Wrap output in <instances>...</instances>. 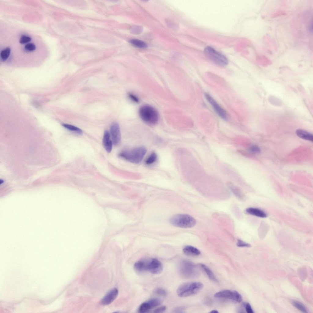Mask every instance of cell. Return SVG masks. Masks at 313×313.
<instances>
[{"instance_id": "obj_1", "label": "cell", "mask_w": 313, "mask_h": 313, "mask_svg": "<svg viewBox=\"0 0 313 313\" xmlns=\"http://www.w3.org/2000/svg\"><path fill=\"white\" fill-rule=\"evenodd\" d=\"M134 270L138 273L149 272L153 274H160L163 270V266L160 261L155 258L145 259L135 263Z\"/></svg>"}, {"instance_id": "obj_2", "label": "cell", "mask_w": 313, "mask_h": 313, "mask_svg": "<svg viewBox=\"0 0 313 313\" xmlns=\"http://www.w3.org/2000/svg\"><path fill=\"white\" fill-rule=\"evenodd\" d=\"M146 152L147 149L145 147L140 146L123 150L119 154V156L130 162L138 164L142 162Z\"/></svg>"}, {"instance_id": "obj_3", "label": "cell", "mask_w": 313, "mask_h": 313, "mask_svg": "<svg viewBox=\"0 0 313 313\" xmlns=\"http://www.w3.org/2000/svg\"><path fill=\"white\" fill-rule=\"evenodd\" d=\"M139 114L142 120L149 125H156L159 121L157 111L150 105H145L142 106L139 109Z\"/></svg>"}, {"instance_id": "obj_4", "label": "cell", "mask_w": 313, "mask_h": 313, "mask_svg": "<svg viewBox=\"0 0 313 313\" xmlns=\"http://www.w3.org/2000/svg\"><path fill=\"white\" fill-rule=\"evenodd\" d=\"M203 285L199 282H188L184 283L178 288L176 292L180 297H184L195 295L202 289Z\"/></svg>"}, {"instance_id": "obj_5", "label": "cell", "mask_w": 313, "mask_h": 313, "mask_svg": "<svg viewBox=\"0 0 313 313\" xmlns=\"http://www.w3.org/2000/svg\"><path fill=\"white\" fill-rule=\"evenodd\" d=\"M169 222L175 226L182 228H190L194 226L196 223L195 219L187 214H177L170 218Z\"/></svg>"}, {"instance_id": "obj_6", "label": "cell", "mask_w": 313, "mask_h": 313, "mask_svg": "<svg viewBox=\"0 0 313 313\" xmlns=\"http://www.w3.org/2000/svg\"><path fill=\"white\" fill-rule=\"evenodd\" d=\"M204 52L207 56L217 64L224 66L228 64V60L226 57L213 48L207 47L205 48Z\"/></svg>"}, {"instance_id": "obj_7", "label": "cell", "mask_w": 313, "mask_h": 313, "mask_svg": "<svg viewBox=\"0 0 313 313\" xmlns=\"http://www.w3.org/2000/svg\"><path fill=\"white\" fill-rule=\"evenodd\" d=\"M195 265L190 261L183 260L179 266V272L183 278H188L196 275L197 271Z\"/></svg>"}, {"instance_id": "obj_8", "label": "cell", "mask_w": 313, "mask_h": 313, "mask_svg": "<svg viewBox=\"0 0 313 313\" xmlns=\"http://www.w3.org/2000/svg\"><path fill=\"white\" fill-rule=\"evenodd\" d=\"M214 296L216 298L229 299L237 303L241 302L242 300L241 295L235 290H225L221 291L216 293Z\"/></svg>"}, {"instance_id": "obj_9", "label": "cell", "mask_w": 313, "mask_h": 313, "mask_svg": "<svg viewBox=\"0 0 313 313\" xmlns=\"http://www.w3.org/2000/svg\"><path fill=\"white\" fill-rule=\"evenodd\" d=\"M204 96L206 99L211 105L217 114L223 120H227L229 118V116L226 111L220 106L209 94L205 93Z\"/></svg>"}, {"instance_id": "obj_10", "label": "cell", "mask_w": 313, "mask_h": 313, "mask_svg": "<svg viewBox=\"0 0 313 313\" xmlns=\"http://www.w3.org/2000/svg\"><path fill=\"white\" fill-rule=\"evenodd\" d=\"M161 303V300L157 298H154L145 301L139 306L138 311L140 313H145L151 309L160 305Z\"/></svg>"}, {"instance_id": "obj_11", "label": "cell", "mask_w": 313, "mask_h": 313, "mask_svg": "<svg viewBox=\"0 0 313 313\" xmlns=\"http://www.w3.org/2000/svg\"><path fill=\"white\" fill-rule=\"evenodd\" d=\"M110 134L112 143L115 145H119L121 141V135L120 127L117 123H113L112 124L110 127Z\"/></svg>"}, {"instance_id": "obj_12", "label": "cell", "mask_w": 313, "mask_h": 313, "mask_svg": "<svg viewBox=\"0 0 313 313\" xmlns=\"http://www.w3.org/2000/svg\"><path fill=\"white\" fill-rule=\"evenodd\" d=\"M118 291L116 288L110 290L101 301V304L104 305H109L116 298Z\"/></svg>"}, {"instance_id": "obj_13", "label": "cell", "mask_w": 313, "mask_h": 313, "mask_svg": "<svg viewBox=\"0 0 313 313\" xmlns=\"http://www.w3.org/2000/svg\"><path fill=\"white\" fill-rule=\"evenodd\" d=\"M112 141L110 138V134L109 132L105 131L104 132L103 139V146L108 152H111L112 148Z\"/></svg>"}, {"instance_id": "obj_14", "label": "cell", "mask_w": 313, "mask_h": 313, "mask_svg": "<svg viewBox=\"0 0 313 313\" xmlns=\"http://www.w3.org/2000/svg\"><path fill=\"white\" fill-rule=\"evenodd\" d=\"M182 250L185 254L189 256H197L201 254V252L198 249L190 245H187L185 246L183 249Z\"/></svg>"}, {"instance_id": "obj_15", "label": "cell", "mask_w": 313, "mask_h": 313, "mask_svg": "<svg viewBox=\"0 0 313 313\" xmlns=\"http://www.w3.org/2000/svg\"><path fill=\"white\" fill-rule=\"evenodd\" d=\"M248 213L258 217L265 218L267 217L266 213L263 210L256 208H249L246 209Z\"/></svg>"}, {"instance_id": "obj_16", "label": "cell", "mask_w": 313, "mask_h": 313, "mask_svg": "<svg viewBox=\"0 0 313 313\" xmlns=\"http://www.w3.org/2000/svg\"><path fill=\"white\" fill-rule=\"evenodd\" d=\"M297 136L303 139L312 142L313 136L312 134L302 129H297L296 131Z\"/></svg>"}, {"instance_id": "obj_17", "label": "cell", "mask_w": 313, "mask_h": 313, "mask_svg": "<svg viewBox=\"0 0 313 313\" xmlns=\"http://www.w3.org/2000/svg\"><path fill=\"white\" fill-rule=\"evenodd\" d=\"M200 265L210 280L215 282L217 281L213 272L208 267L203 264H201Z\"/></svg>"}, {"instance_id": "obj_18", "label": "cell", "mask_w": 313, "mask_h": 313, "mask_svg": "<svg viewBox=\"0 0 313 313\" xmlns=\"http://www.w3.org/2000/svg\"><path fill=\"white\" fill-rule=\"evenodd\" d=\"M229 186L230 190L237 197L241 200L243 199L244 195L240 189L232 184L230 185Z\"/></svg>"}, {"instance_id": "obj_19", "label": "cell", "mask_w": 313, "mask_h": 313, "mask_svg": "<svg viewBox=\"0 0 313 313\" xmlns=\"http://www.w3.org/2000/svg\"><path fill=\"white\" fill-rule=\"evenodd\" d=\"M157 158L156 153L155 152H153L146 159L145 164L147 165H151L156 161Z\"/></svg>"}, {"instance_id": "obj_20", "label": "cell", "mask_w": 313, "mask_h": 313, "mask_svg": "<svg viewBox=\"0 0 313 313\" xmlns=\"http://www.w3.org/2000/svg\"><path fill=\"white\" fill-rule=\"evenodd\" d=\"M130 42L135 47L139 48H146L147 45L146 43L142 40L137 39H133L130 41Z\"/></svg>"}, {"instance_id": "obj_21", "label": "cell", "mask_w": 313, "mask_h": 313, "mask_svg": "<svg viewBox=\"0 0 313 313\" xmlns=\"http://www.w3.org/2000/svg\"><path fill=\"white\" fill-rule=\"evenodd\" d=\"M62 125L64 127L70 131L75 132L79 134L82 133V131L75 126L67 124H63Z\"/></svg>"}, {"instance_id": "obj_22", "label": "cell", "mask_w": 313, "mask_h": 313, "mask_svg": "<svg viewBox=\"0 0 313 313\" xmlns=\"http://www.w3.org/2000/svg\"><path fill=\"white\" fill-rule=\"evenodd\" d=\"M292 304L294 307L301 311L304 313L307 312V310L305 307L300 302L297 301H293Z\"/></svg>"}, {"instance_id": "obj_23", "label": "cell", "mask_w": 313, "mask_h": 313, "mask_svg": "<svg viewBox=\"0 0 313 313\" xmlns=\"http://www.w3.org/2000/svg\"><path fill=\"white\" fill-rule=\"evenodd\" d=\"M10 53V49L6 48L2 50L1 52L0 56L3 61L6 60L9 57Z\"/></svg>"}, {"instance_id": "obj_24", "label": "cell", "mask_w": 313, "mask_h": 313, "mask_svg": "<svg viewBox=\"0 0 313 313\" xmlns=\"http://www.w3.org/2000/svg\"><path fill=\"white\" fill-rule=\"evenodd\" d=\"M154 293L155 294L162 296H165L167 294V292L166 291L161 288H158L154 290Z\"/></svg>"}, {"instance_id": "obj_25", "label": "cell", "mask_w": 313, "mask_h": 313, "mask_svg": "<svg viewBox=\"0 0 313 313\" xmlns=\"http://www.w3.org/2000/svg\"><path fill=\"white\" fill-rule=\"evenodd\" d=\"M31 40V38L30 37L26 35H23L20 39L19 42L20 44H23L29 42Z\"/></svg>"}, {"instance_id": "obj_26", "label": "cell", "mask_w": 313, "mask_h": 313, "mask_svg": "<svg viewBox=\"0 0 313 313\" xmlns=\"http://www.w3.org/2000/svg\"><path fill=\"white\" fill-rule=\"evenodd\" d=\"M249 150L251 152L255 153H259L260 151L259 147L257 145H252L250 147Z\"/></svg>"}, {"instance_id": "obj_27", "label": "cell", "mask_w": 313, "mask_h": 313, "mask_svg": "<svg viewBox=\"0 0 313 313\" xmlns=\"http://www.w3.org/2000/svg\"><path fill=\"white\" fill-rule=\"evenodd\" d=\"M237 245L239 247H251V245L247 243L240 239L238 240Z\"/></svg>"}, {"instance_id": "obj_28", "label": "cell", "mask_w": 313, "mask_h": 313, "mask_svg": "<svg viewBox=\"0 0 313 313\" xmlns=\"http://www.w3.org/2000/svg\"><path fill=\"white\" fill-rule=\"evenodd\" d=\"M25 49L29 51H32L36 49V46L33 43H30L26 44L25 46Z\"/></svg>"}, {"instance_id": "obj_29", "label": "cell", "mask_w": 313, "mask_h": 313, "mask_svg": "<svg viewBox=\"0 0 313 313\" xmlns=\"http://www.w3.org/2000/svg\"><path fill=\"white\" fill-rule=\"evenodd\" d=\"M128 96L130 99L134 102L137 103L139 102V100L138 98L134 94L129 93Z\"/></svg>"}, {"instance_id": "obj_30", "label": "cell", "mask_w": 313, "mask_h": 313, "mask_svg": "<svg viewBox=\"0 0 313 313\" xmlns=\"http://www.w3.org/2000/svg\"><path fill=\"white\" fill-rule=\"evenodd\" d=\"M246 311L248 313H253V311L250 304L247 303L244 304Z\"/></svg>"}, {"instance_id": "obj_31", "label": "cell", "mask_w": 313, "mask_h": 313, "mask_svg": "<svg viewBox=\"0 0 313 313\" xmlns=\"http://www.w3.org/2000/svg\"><path fill=\"white\" fill-rule=\"evenodd\" d=\"M166 307L165 306L160 307L156 309L154 311V313H162L164 312L166 310Z\"/></svg>"}, {"instance_id": "obj_32", "label": "cell", "mask_w": 313, "mask_h": 313, "mask_svg": "<svg viewBox=\"0 0 313 313\" xmlns=\"http://www.w3.org/2000/svg\"><path fill=\"white\" fill-rule=\"evenodd\" d=\"M210 313H219V312H218V311H217L216 310H212V311H211L210 312Z\"/></svg>"}]
</instances>
